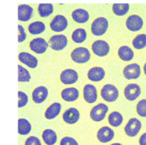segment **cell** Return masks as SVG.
Here are the masks:
<instances>
[{"mask_svg":"<svg viewBox=\"0 0 146 145\" xmlns=\"http://www.w3.org/2000/svg\"><path fill=\"white\" fill-rule=\"evenodd\" d=\"M109 26L108 20L103 17L98 18L93 22L91 25V31L92 34L95 36H102L103 35Z\"/></svg>","mask_w":146,"mask_h":145,"instance_id":"cell-1","label":"cell"},{"mask_svg":"<svg viewBox=\"0 0 146 145\" xmlns=\"http://www.w3.org/2000/svg\"><path fill=\"white\" fill-rule=\"evenodd\" d=\"M71 58L75 62L79 64L87 62L90 59V53L85 47H78L71 52Z\"/></svg>","mask_w":146,"mask_h":145,"instance_id":"cell-2","label":"cell"},{"mask_svg":"<svg viewBox=\"0 0 146 145\" xmlns=\"http://www.w3.org/2000/svg\"><path fill=\"white\" fill-rule=\"evenodd\" d=\"M118 90L113 85L107 84L104 85L101 91V96L102 97L108 102L115 101L118 97Z\"/></svg>","mask_w":146,"mask_h":145,"instance_id":"cell-3","label":"cell"},{"mask_svg":"<svg viewBox=\"0 0 146 145\" xmlns=\"http://www.w3.org/2000/svg\"><path fill=\"white\" fill-rule=\"evenodd\" d=\"M109 108L105 104H98L96 106H94L90 111V117L93 121L96 122H100L103 121L106 115L108 113Z\"/></svg>","mask_w":146,"mask_h":145,"instance_id":"cell-4","label":"cell"},{"mask_svg":"<svg viewBox=\"0 0 146 145\" xmlns=\"http://www.w3.org/2000/svg\"><path fill=\"white\" fill-rule=\"evenodd\" d=\"M67 38L63 34H55L49 40V45L54 50H62L67 46Z\"/></svg>","mask_w":146,"mask_h":145,"instance_id":"cell-5","label":"cell"},{"mask_svg":"<svg viewBox=\"0 0 146 145\" xmlns=\"http://www.w3.org/2000/svg\"><path fill=\"white\" fill-rule=\"evenodd\" d=\"M141 128V123L137 118H132L125 127V132L128 136L133 137L139 133Z\"/></svg>","mask_w":146,"mask_h":145,"instance_id":"cell-6","label":"cell"},{"mask_svg":"<svg viewBox=\"0 0 146 145\" xmlns=\"http://www.w3.org/2000/svg\"><path fill=\"white\" fill-rule=\"evenodd\" d=\"M110 50V45L103 40H97L92 44V50L94 54L99 57H104L108 54Z\"/></svg>","mask_w":146,"mask_h":145,"instance_id":"cell-7","label":"cell"},{"mask_svg":"<svg viewBox=\"0 0 146 145\" xmlns=\"http://www.w3.org/2000/svg\"><path fill=\"white\" fill-rule=\"evenodd\" d=\"M68 26V21L66 18L63 15H56L54 19L52 20L50 24L51 30L54 32H62L66 30Z\"/></svg>","mask_w":146,"mask_h":145,"instance_id":"cell-8","label":"cell"},{"mask_svg":"<svg viewBox=\"0 0 146 145\" xmlns=\"http://www.w3.org/2000/svg\"><path fill=\"white\" fill-rule=\"evenodd\" d=\"M49 44L47 42L42 38H37L30 42V48L36 54H43L47 50Z\"/></svg>","mask_w":146,"mask_h":145,"instance_id":"cell-9","label":"cell"},{"mask_svg":"<svg viewBox=\"0 0 146 145\" xmlns=\"http://www.w3.org/2000/svg\"><path fill=\"white\" fill-rule=\"evenodd\" d=\"M123 74L125 77L129 80L131 79H137L141 75V67L139 65L133 63L128 65L125 67Z\"/></svg>","mask_w":146,"mask_h":145,"instance_id":"cell-10","label":"cell"},{"mask_svg":"<svg viewBox=\"0 0 146 145\" xmlns=\"http://www.w3.org/2000/svg\"><path fill=\"white\" fill-rule=\"evenodd\" d=\"M78 73L74 70H70V69L62 71L60 75V80L65 85L74 84L78 81Z\"/></svg>","mask_w":146,"mask_h":145,"instance_id":"cell-11","label":"cell"},{"mask_svg":"<svg viewBox=\"0 0 146 145\" xmlns=\"http://www.w3.org/2000/svg\"><path fill=\"white\" fill-rule=\"evenodd\" d=\"M126 26L131 31H138L143 26V19L137 15H130L126 20Z\"/></svg>","mask_w":146,"mask_h":145,"instance_id":"cell-12","label":"cell"},{"mask_svg":"<svg viewBox=\"0 0 146 145\" xmlns=\"http://www.w3.org/2000/svg\"><path fill=\"white\" fill-rule=\"evenodd\" d=\"M124 94L127 100L134 101L141 94V88L137 84H129L124 90Z\"/></svg>","mask_w":146,"mask_h":145,"instance_id":"cell-13","label":"cell"},{"mask_svg":"<svg viewBox=\"0 0 146 145\" xmlns=\"http://www.w3.org/2000/svg\"><path fill=\"white\" fill-rule=\"evenodd\" d=\"M83 95H84V99L87 103L93 104L94 103L97 99H98V92L97 89L95 88L94 85H86L84 87L83 89Z\"/></svg>","mask_w":146,"mask_h":145,"instance_id":"cell-14","label":"cell"},{"mask_svg":"<svg viewBox=\"0 0 146 145\" xmlns=\"http://www.w3.org/2000/svg\"><path fill=\"white\" fill-rule=\"evenodd\" d=\"M97 137L102 143H108L114 137V132L110 127H102L98 130Z\"/></svg>","mask_w":146,"mask_h":145,"instance_id":"cell-15","label":"cell"},{"mask_svg":"<svg viewBox=\"0 0 146 145\" xmlns=\"http://www.w3.org/2000/svg\"><path fill=\"white\" fill-rule=\"evenodd\" d=\"M48 97V90L46 87H37L32 93V99L36 104H41L46 101Z\"/></svg>","mask_w":146,"mask_h":145,"instance_id":"cell-16","label":"cell"},{"mask_svg":"<svg viewBox=\"0 0 146 145\" xmlns=\"http://www.w3.org/2000/svg\"><path fill=\"white\" fill-rule=\"evenodd\" d=\"M62 118L66 123H67L69 124H74L79 121V118H80L79 111L76 109L75 108H70L64 113Z\"/></svg>","mask_w":146,"mask_h":145,"instance_id":"cell-17","label":"cell"},{"mask_svg":"<svg viewBox=\"0 0 146 145\" xmlns=\"http://www.w3.org/2000/svg\"><path fill=\"white\" fill-rule=\"evenodd\" d=\"M19 59L22 63L25 64L28 67L34 69L38 66V59L35 56H33L27 52H22L19 54Z\"/></svg>","mask_w":146,"mask_h":145,"instance_id":"cell-18","label":"cell"},{"mask_svg":"<svg viewBox=\"0 0 146 145\" xmlns=\"http://www.w3.org/2000/svg\"><path fill=\"white\" fill-rule=\"evenodd\" d=\"M33 14V8L27 4H22L19 6V20L21 22H27L31 19Z\"/></svg>","mask_w":146,"mask_h":145,"instance_id":"cell-19","label":"cell"},{"mask_svg":"<svg viewBox=\"0 0 146 145\" xmlns=\"http://www.w3.org/2000/svg\"><path fill=\"white\" fill-rule=\"evenodd\" d=\"M106 75V72L102 67H93L88 72V78L92 81H102Z\"/></svg>","mask_w":146,"mask_h":145,"instance_id":"cell-20","label":"cell"},{"mask_svg":"<svg viewBox=\"0 0 146 145\" xmlns=\"http://www.w3.org/2000/svg\"><path fill=\"white\" fill-rule=\"evenodd\" d=\"M62 97L64 101L72 102L76 101L79 97V91L76 88H67L62 91Z\"/></svg>","mask_w":146,"mask_h":145,"instance_id":"cell-21","label":"cell"},{"mask_svg":"<svg viewBox=\"0 0 146 145\" xmlns=\"http://www.w3.org/2000/svg\"><path fill=\"white\" fill-rule=\"evenodd\" d=\"M72 18L78 23H85L90 19V15L84 9H76L72 13Z\"/></svg>","mask_w":146,"mask_h":145,"instance_id":"cell-22","label":"cell"},{"mask_svg":"<svg viewBox=\"0 0 146 145\" xmlns=\"http://www.w3.org/2000/svg\"><path fill=\"white\" fill-rule=\"evenodd\" d=\"M62 109V105L60 103H54L51 105H50L47 108V109L45 112V117L48 119V120H52L56 117L58 116Z\"/></svg>","mask_w":146,"mask_h":145,"instance_id":"cell-23","label":"cell"},{"mask_svg":"<svg viewBox=\"0 0 146 145\" xmlns=\"http://www.w3.org/2000/svg\"><path fill=\"white\" fill-rule=\"evenodd\" d=\"M133 51L132 49L127 46H123L119 48L118 50V56L120 58L125 61V62H129L133 58Z\"/></svg>","mask_w":146,"mask_h":145,"instance_id":"cell-24","label":"cell"},{"mask_svg":"<svg viewBox=\"0 0 146 145\" xmlns=\"http://www.w3.org/2000/svg\"><path fill=\"white\" fill-rule=\"evenodd\" d=\"M56 132L52 129L44 130L42 132V140L46 145H54L57 141Z\"/></svg>","mask_w":146,"mask_h":145,"instance_id":"cell-25","label":"cell"},{"mask_svg":"<svg viewBox=\"0 0 146 145\" xmlns=\"http://www.w3.org/2000/svg\"><path fill=\"white\" fill-rule=\"evenodd\" d=\"M19 128H18V132L20 135L26 136L31 132V123L28 121L27 120L23 119V118H20L19 119Z\"/></svg>","mask_w":146,"mask_h":145,"instance_id":"cell-26","label":"cell"},{"mask_svg":"<svg viewBox=\"0 0 146 145\" xmlns=\"http://www.w3.org/2000/svg\"><path fill=\"white\" fill-rule=\"evenodd\" d=\"M46 26L42 22H34L28 26V30L31 34H39L45 30Z\"/></svg>","mask_w":146,"mask_h":145,"instance_id":"cell-27","label":"cell"},{"mask_svg":"<svg viewBox=\"0 0 146 145\" xmlns=\"http://www.w3.org/2000/svg\"><path fill=\"white\" fill-rule=\"evenodd\" d=\"M87 34L82 28L76 29L72 34V39L76 43H82L86 39Z\"/></svg>","mask_w":146,"mask_h":145,"instance_id":"cell-28","label":"cell"},{"mask_svg":"<svg viewBox=\"0 0 146 145\" xmlns=\"http://www.w3.org/2000/svg\"><path fill=\"white\" fill-rule=\"evenodd\" d=\"M38 14L41 17L45 18L50 15L54 11V7L51 3H41L38 5Z\"/></svg>","mask_w":146,"mask_h":145,"instance_id":"cell-29","label":"cell"},{"mask_svg":"<svg viewBox=\"0 0 146 145\" xmlns=\"http://www.w3.org/2000/svg\"><path fill=\"white\" fill-rule=\"evenodd\" d=\"M129 10L128 3H115L113 5V11L116 15L123 16L126 15Z\"/></svg>","mask_w":146,"mask_h":145,"instance_id":"cell-30","label":"cell"},{"mask_svg":"<svg viewBox=\"0 0 146 145\" xmlns=\"http://www.w3.org/2000/svg\"><path fill=\"white\" fill-rule=\"evenodd\" d=\"M109 123L113 127H118L123 122V117L118 112H113L109 116Z\"/></svg>","mask_w":146,"mask_h":145,"instance_id":"cell-31","label":"cell"},{"mask_svg":"<svg viewBox=\"0 0 146 145\" xmlns=\"http://www.w3.org/2000/svg\"><path fill=\"white\" fill-rule=\"evenodd\" d=\"M133 46L137 50H141L146 47V34H141L136 36L133 40Z\"/></svg>","mask_w":146,"mask_h":145,"instance_id":"cell-32","label":"cell"},{"mask_svg":"<svg viewBox=\"0 0 146 145\" xmlns=\"http://www.w3.org/2000/svg\"><path fill=\"white\" fill-rule=\"evenodd\" d=\"M19 77L18 81L19 82H28L31 80V74L27 69H25L22 66H19Z\"/></svg>","mask_w":146,"mask_h":145,"instance_id":"cell-33","label":"cell"},{"mask_svg":"<svg viewBox=\"0 0 146 145\" xmlns=\"http://www.w3.org/2000/svg\"><path fill=\"white\" fill-rule=\"evenodd\" d=\"M137 113L140 117H146V100H141L137 105Z\"/></svg>","mask_w":146,"mask_h":145,"instance_id":"cell-34","label":"cell"},{"mask_svg":"<svg viewBox=\"0 0 146 145\" xmlns=\"http://www.w3.org/2000/svg\"><path fill=\"white\" fill-rule=\"evenodd\" d=\"M19 108L24 107L28 103V97L27 95L22 91H19Z\"/></svg>","mask_w":146,"mask_h":145,"instance_id":"cell-35","label":"cell"},{"mask_svg":"<svg viewBox=\"0 0 146 145\" xmlns=\"http://www.w3.org/2000/svg\"><path fill=\"white\" fill-rule=\"evenodd\" d=\"M60 145H78V142L74 138L70 136H66L62 138L60 141Z\"/></svg>","mask_w":146,"mask_h":145,"instance_id":"cell-36","label":"cell"},{"mask_svg":"<svg viewBox=\"0 0 146 145\" xmlns=\"http://www.w3.org/2000/svg\"><path fill=\"white\" fill-rule=\"evenodd\" d=\"M25 145H42L40 140L36 136H30L27 139Z\"/></svg>","mask_w":146,"mask_h":145,"instance_id":"cell-37","label":"cell"},{"mask_svg":"<svg viewBox=\"0 0 146 145\" xmlns=\"http://www.w3.org/2000/svg\"><path fill=\"white\" fill-rule=\"evenodd\" d=\"M18 28H19V39L18 41H19V42H22L27 38V34L25 33L24 28L21 25H19Z\"/></svg>","mask_w":146,"mask_h":145,"instance_id":"cell-38","label":"cell"},{"mask_svg":"<svg viewBox=\"0 0 146 145\" xmlns=\"http://www.w3.org/2000/svg\"><path fill=\"white\" fill-rule=\"evenodd\" d=\"M139 144L140 145H146V132L141 135L139 140Z\"/></svg>","mask_w":146,"mask_h":145,"instance_id":"cell-39","label":"cell"},{"mask_svg":"<svg viewBox=\"0 0 146 145\" xmlns=\"http://www.w3.org/2000/svg\"><path fill=\"white\" fill-rule=\"evenodd\" d=\"M144 72H145V74L146 75V63L145 64V66H144Z\"/></svg>","mask_w":146,"mask_h":145,"instance_id":"cell-40","label":"cell"},{"mask_svg":"<svg viewBox=\"0 0 146 145\" xmlns=\"http://www.w3.org/2000/svg\"><path fill=\"white\" fill-rule=\"evenodd\" d=\"M111 145H122L121 144H119V143H114V144H112Z\"/></svg>","mask_w":146,"mask_h":145,"instance_id":"cell-41","label":"cell"}]
</instances>
